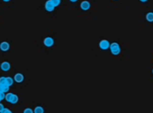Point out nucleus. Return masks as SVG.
I'll return each instance as SVG.
<instances>
[{
    "label": "nucleus",
    "mask_w": 153,
    "mask_h": 113,
    "mask_svg": "<svg viewBox=\"0 0 153 113\" xmlns=\"http://www.w3.org/2000/svg\"><path fill=\"white\" fill-rule=\"evenodd\" d=\"M110 50H111L112 54L114 56H118L121 53V47L117 42H113L110 45Z\"/></svg>",
    "instance_id": "obj_1"
},
{
    "label": "nucleus",
    "mask_w": 153,
    "mask_h": 113,
    "mask_svg": "<svg viewBox=\"0 0 153 113\" xmlns=\"http://www.w3.org/2000/svg\"><path fill=\"white\" fill-rule=\"evenodd\" d=\"M6 101L7 102L12 103V104H16L18 102V101H19V98H18V96L16 94L9 93L6 95Z\"/></svg>",
    "instance_id": "obj_2"
},
{
    "label": "nucleus",
    "mask_w": 153,
    "mask_h": 113,
    "mask_svg": "<svg viewBox=\"0 0 153 113\" xmlns=\"http://www.w3.org/2000/svg\"><path fill=\"white\" fill-rule=\"evenodd\" d=\"M110 45L111 44L109 43L107 40H102L99 42V48L103 50H107L108 49H110Z\"/></svg>",
    "instance_id": "obj_3"
},
{
    "label": "nucleus",
    "mask_w": 153,
    "mask_h": 113,
    "mask_svg": "<svg viewBox=\"0 0 153 113\" xmlns=\"http://www.w3.org/2000/svg\"><path fill=\"white\" fill-rule=\"evenodd\" d=\"M54 8H55V6H54L52 0H49L45 3V9L48 12H53Z\"/></svg>",
    "instance_id": "obj_4"
},
{
    "label": "nucleus",
    "mask_w": 153,
    "mask_h": 113,
    "mask_svg": "<svg viewBox=\"0 0 153 113\" xmlns=\"http://www.w3.org/2000/svg\"><path fill=\"white\" fill-rule=\"evenodd\" d=\"M43 43H44V45H45L46 47H48V48H50V47H52V46L54 45L53 38H52V37L45 38V39H44V40H43Z\"/></svg>",
    "instance_id": "obj_5"
},
{
    "label": "nucleus",
    "mask_w": 153,
    "mask_h": 113,
    "mask_svg": "<svg viewBox=\"0 0 153 113\" xmlns=\"http://www.w3.org/2000/svg\"><path fill=\"white\" fill-rule=\"evenodd\" d=\"M0 67H1V69H2L3 71L7 72V71H9V69H10L11 65H10V63H9V62L5 61V62H3L1 65H0Z\"/></svg>",
    "instance_id": "obj_6"
},
{
    "label": "nucleus",
    "mask_w": 153,
    "mask_h": 113,
    "mask_svg": "<svg viewBox=\"0 0 153 113\" xmlns=\"http://www.w3.org/2000/svg\"><path fill=\"white\" fill-rule=\"evenodd\" d=\"M24 75H23V74L17 73L14 75V81H15L16 83H22V82L24 81Z\"/></svg>",
    "instance_id": "obj_7"
},
{
    "label": "nucleus",
    "mask_w": 153,
    "mask_h": 113,
    "mask_svg": "<svg viewBox=\"0 0 153 113\" xmlns=\"http://www.w3.org/2000/svg\"><path fill=\"white\" fill-rule=\"evenodd\" d=\"M9 49H10V45H9L8 42L3 41L2 43L0 44V50L2 51H7V50H9Z\"/></svg>",
    "instance_id": "obj_8"
},
{
    "label": "nucleus",
    "mask_w": 153,
    "mask_h": 113,
    "mask_svg": "<svg viewBox=\"0 0 153 113\" xmlns=\"http://www.w3.org/2000/svg\"><path fill=\"white\" fill-rule=\"evenodd\" d=\"M80 7H81V9L84 11L89 10L90 3L88 2V1H83V2H81V4H80Z\"/></svg>",
    "instance_id": "obj_9"
},
{
    "label": "nucleus",
    "mask_w": 153,
    "mask_h": 113,
    "mask_svg": "<svg viewBox=\"0 0 153 113\" xmlns=\"http://www.w3.org/2000/svg\"><path fill=\"white\" fill-rule=\"evenodd\" d=\"M146 20L149 22H153V13L152 12H149L146 14Z\"/></svg>",
    "instance_id": "obj_10"
},
{
    "label": "nucleus",
    "mask_w": 153,
    "mask_h": 113,
    "mask_svg": "<svg viewBox=\"0 0 153 113\" xmlns=\"http://www.w3.org/2000/svg\"><path fill=\"white\" fill-rule=\"evenodd\" d=\"M14 84V79L12 77H6V85L10 87Z\"/></svg>",
    "instance_id": "obj_11"
},
{
    "label": "nucleus",
    "mask_w": 153,
    "mask_h": 113,
    "mask_svg": "<svg viewBox=\"0 0 153 113\" xmlns=\"http://www.w3.org/2000/svg\"><path fill=\"white\" fill-rule=\"evenodd\" d=\"M34 113H44V109L41 106H37V107L34 109Z\"/></svg>",
    "instance_id": "obj_12"
},
{
    "label": "nucleus",
    "mask_w": 153,
    "mask_h": 113,
    "mask_svg": "<svg viewBox=\"0 0 153 113\" xmlns=\"http://www.w3.org/2000/svg\"><path fill=\"white\" fill-rule=\"evenodd\" d=\"M0 85H6V77H5V76L0 77Z\"/></svg>",
    "instance_id": "obj_13"
},
{
    "label": "nucleus",
    "mask_w": 153,
    "mask_h": 113,
    "mask_svg": "<svg viewBox=\"0 0 153 113\" xmlns=\"http://www.w3.org/2000/svg\"><path fill=\"white\" fill-rule=\"evenodd\" d=\"M52 2H53V4H54V6H55V7L56 6H59L60 5V0H52Z\"/></svg>",
    "instance_id": "obj_14"
},
{
    "label": "nucleus",
    "mask_w": 153,
    "mask_h": 113,
    "mask_svg": "<svg viewBox=\"0 0 153 113\" xmlns=\"http://www.w3.org/2000/svg\"><path fill=\"white\" fill-rule=\"evenodd\" d=\"M24 113H34V111L30 108H27V109H25L24 110Z\"/></svg>",
    "instance_id": "obj_15"
},
{
    "label": "nucleus",
    "mask_w": 153,
    "mask_h": 113,
    "mask_svg": "<svg viewBox=\"0 0 153 113\" xmlns=\"http://www.w3.org/2000/svg\"><path fill=\"white\" fill-rule=\"evenodd\" d=\"M4 99H6V95H5V93H0V101H3Z\"/></svg>",
    "instance_id": "obj_16"
},
{
    "label": "nucleus",
    "mask_w": 153,
    "mask_h": 113,
    "mask_svg": "<svg viewBox=\"0 0 153 113\" xmlns=\"http://www.w3.org/2000/svg\"><path fill=\"white\" fill-rule=\"evenodd\" d=\"M1 113H12V111H11L9 109H6V108H5L4 110H3Z\"/></svg>",
    "instance_id": "obj_17"
},
{
    "label": "nucleus",
    "mask_w": 153,
    "mask_h": 113,
    "mask_svg": "<svg viewBox=\"0 0 153 113\" xmlns=\"http://www.w3.org/2000/svg\"><path fill=\"white\" fill-rule=\"evenodd\" d=\"M4 109H5V108H4V106H3V104H1V103H0V113L4 110Z\"/></svg>",
    "instance_id": "obj_18"
},
{
    "label": "nucleus",
    "mask_w": 153,
    "mask_h": 113,
    "mask_svg": "<svg viewBox=\"0 0 153 113\" xmlns=\"http://www.w3.org/2000/svg\"><path fill=\"white\" fill-rule=\"evenodd\" d=\"M3 88H4V85H0V93H3Z\"/></svg>",
    "instance_id": "obj_19"
},
{
    "label": "nucleus",
    "mask_w": 153,
    "mask_h": 113,
    "mask_svg": "<svg viewBox=\"0 0 153 113\" xmlns=\"http://www.w3.org/2000/svg\"><path fill=\"white\" fill-rule=\"evenodd\" d=\"M152 74H153V69H152Z\"/></svg>",
    "instance_id": "obj_20"
}]
</instances>
